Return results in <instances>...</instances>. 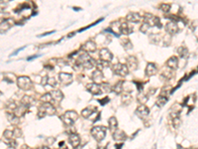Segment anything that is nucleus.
Segmentation results:
<instances>
[{
	"label": "nucleus",
	"mask_w": 198,
	"mask_h": 149,
	"mask_svg": "<svg viewBox=\"0 0 198 149\" xmlns=\"http://www.w3.org/2000/svg\"><path fill=\"white\" fill-rule=\"evenodd\" d=\"M108 126H109V129L114 132L115 130H117V127H118V121H117V118L115 116H111L108 120Z\"/></svg>",
	"instance_id": "obj_23"
},
{
	"label": "nucleus",
	"mask_w": 198,
	"mask_h": 149,
	"mask_svg": "<svg viewBox=\"0 0 198 149\" xmlns=\"http://www.w3.org/2000/svg\"><path fill=\"white\" fill-rule=\"evenodd\" d=\"M6 118L9 120L10 123L12 124H18L19 123V118L16 115L15 112H7L6 113Z\"/></svg>",
	"instance_id": "obj_24"
},
{
	"label": "nucleus",
	"mask_w": 198,
	"mask_h": 149,
	"mask_svg": "<svg viewBox=\"0 0 198 149\" xmlns=\"http://www.w3.org/2000/svg\"><path fill=\"white\" fill-rule=\"evenodd\" d=\"M177 149H185V148H184V147H182L181 145H179V144H178V145H177Z\"/></svg>",
	"instance_id": "obj_49"
},
{
	"label": "nucleus",
	"mask_w": 198,
	"mask_h": 149,
	"mask_svg": "<svg viewBox=\"0 0 198 149\" xmlns=\"http://www.w3.org/2000/svg\"><path fill=\"white\" fill-rule=\"evenodd\" d=\"M47 141H48V143H49V144H51V143L53 144V143H54V141H55V138H54V137H49L48 139H47Z\"/></svg>",
	"instance_id": "obj_46"
},
{
	"label": "nucleus",
	"mask_w": 198,
	"mask_h": 149,
	"mask_svg": "<svg viewBox=\"0 0 198 149\" xmlns=\"http://www.w3.org/2000/svg\"><path fill=\"white\" fill-rule=\"evenodd\" d=\"M172 125H174V128H178V126L180 125V118L178 116H174V119H172Z\"/></svg>",
	"instance_id": "obj_39"
},
{
	"label": "nucleus",
	"mask_w": 198,
	"mask_h": 149,
	"mask_svg": "<svg viewBox=\"0 0 198 149\" xmlns=\"http://www.w3.org/2000/svg\"><path fill=\"white\" fill-rule=\"evenodd\" d=\"M13 131H14V136H15V137H20L21 134H22V132H21V130L19 128L14 129Z\"/></svg>",
	"instance_id": "obj_43"
},
{
	"label": "nucleus",
	"mask_w": 198,
	"mask_h": 149,
	"mask_svg": "<svg viewBox=\"0 0 198 149\" xmlns=\"http://www.w3.org/2000/svg\"><path fill=\"white\" fill-rule=\"evenodd\" d=\"M6 149H15V147H14V146H9V147H7Z\"/></svg>",
	"instance_id": "obj_50"
},
{
	"label": "nucleus",
	"mask_w": 198,
	"mask_h": 149,
	"mask_svg": "<svg viewBox=\"0 0 198 149\" xmlns=\"http://www.w3.org/2000/svg\"><path fill=\"white\" fill-rule=\"evenodd\" d=\"M165 30H167V33H170V34H176L179 31L178 25L176 22L170 21V22L167 23V25H165Z\"/></svg>",
	"instance_id": "obj_14"
},
{
	"label": "nucleus",
	"mask_w": 198,
	"mask_h": 149,
	"mask_svg": "<svg viewBox=\"0 0 198 149\" xmlns=\"http://www.w3.org/2000/svg\"><path fill=\"white\" fill-rule=\"evenodd\" d=\"M34 102V98L32 97H29V95H24V98H22V104L24 105H26L27 108L29 105H32Z\"/></svg>",
	"instance_id": "obj_29"
},
{
	"label": "nucleus",
	"mask_w": 198,
	"mask_h": 149,
	"mask_svg": "<svg viewBox=\"0 0 198 149\" xmlns=\"http://www.w3.org/2000/svg\"><path fill=\"white\" fill-rule=\"evenodd\" d=\"M138 101L141 104H145V102L148 101V97H146V95H140V97H138Z\"/></svg>",
	"instance_id": "obj_41"
},
{
	"label": "nucleus",
	"mask_w": 198,
	"mask_h": 149,
	"mask_svg": "<svg viewBox=\"0 0 198 149\" xmlns=\"http://www.w3.org/2000/svg\"><path fill=\"white\" fill-rule=\"evenodd\" d=\"M48 81H49V77H44L42 79V84L43 86H46V84H48Z\"/></svg>",
	"instance_id": "obj_44"
},
{
	"label": "nucleus",
	"mask_w": 198,
	"mask_h": 149,
	"mask_svg": "<svg viewBox=\"0 0 198 149\" xmlns=\"http://www.w3.org/2000/svg\"><path fill=\"white\" fill-rule=\"evenodd\" d=\"M99 56H100V60H101V61L107 62V63H109L113 60V54L106 48H103L100 50Z\"/></svg>",
	"instance_id": "obj_8"
},
{
	"label": "nucleus",
	"mask_w": 198,
	"mask_h": 149,
	"mask_svg": "<svg viewBox=\"0 0 198 149\" xmlns=\"http://www.w3.org/2000/svg\"><path fill=\"white\" fill-rule=\"evenodd\" d=\"M93 111H95L94 108H92V106H87V108H85L84 109H82L81 111V116L83 118H90V115L93 113Z\"/></svg>",
	"instance_id": "obj_26"
},
{
	"label": "nucleus",
	"mask_w": 198,
	"mask_h": 149,
	"mask_svg": "<svg viewBox=\"0 0 198 149\" xmlns=\"http://www.w3.org/2000/svg\"><path fill=\"white\" fill-rule=\"evenodd\" d=\"M108 101H109L108 98H104L103 99H99V102L101 104V105H105V104H106V102H108Z\"/></svg>",
	"instance_id": "obj_45"
},
{
	"label": "nucleus",
	"mask_w": 198,
	"mask_h": 149,
	"mask_svg": "<svg viewBox=\"0 0 198 149\" xmlns=\"http://www.w3.org/2000/svg\"><path fill=\"white\" fill-rule=\"evenodd\" d=\"M121 44H122V46L125 48V50H130V49H132L133 48V45H132V43H131V41L129 40V39H123V40L121 41Z\"/></svg>",
	"instance_id": "obj_31"
},
{
	"label": "nucleus",
	"mask_w": 198,
	"mask_h": 149,
	"mask_svg": "<svg viewBox=\"0 0 198 149\" xmlns=\"http://www.w3.org/2000/svg\"><path fill=\"white\" fill-rule=\"evenodd\" d=\"M126 138H127V135H126V133L124 132L123 130L117 129L113 132V139L114 140L122 141V140H125Z\"/></svg>",
	"instance_id": "obj_20"
},
{
	"label": "nucleus",
	"mask_w": 198,
	"mask_h": 149,
	"mask_svg": "<svg viewBox=\"0 0 198 149\" xmlns=\"http://www.w3.org/2000/svg\"><path fill=\"white\" fill-rule=\"evenodd\" d=\"M76 65L81 67V68L89 70V69H92L94 66H96V62L88 55V53L83 51V53H81V54L78 56V58L76 60Z\"/></svg>",
	"instance_id": "obj_1"
},
{
	"label": "nucleus",
	"mask_w": 198,
	"mask_h": 149,
	"mask_svg": "<svg viewBox=\"0 0 198 149\" xmlns=\"http://www.w3.org/2000/svg\"><path fill=\"white\" fill-rule=\"evenodd\" d=\"M68 141H70V143L73 148H76L79 145V143H80V137L76 133H71L68 136Z\"/></svg>",
	"instance_id": "obj_16"
},
{
	"label": "nucleus",
	"mask_w": 198,
	"mask_h": 149,
	"mask_svg": "<svg viewBox=\"0 0 198 149\" xmlns=\"http://www.w3.org/2000/svg\"><path fill=\"white\" fill-rule=\"evenodd\" d=\"M39 149H50V148H49L48 146H46V145H45V146H41V147H40Z\"/></svg>",
	"instance_id": "obj_48"
},
{
	"label": "nucleus",
	"mask_w": 198,
	"mask_h": 149,
	"mask_svg": "<svg viewBox=\"0 0 198 149\" xmlns=\"http://www.w3.org/2000/svg\"><path fill=\"white\" fill-rule=\"evenodd\" d=\"M150 113V108L145 104H140L136 109V114L139 116L140 118H146Z\"/></svg>",
	"instance_id": "obj_9"
},
{
	"label": "nucleus",
	"mask_w": 198,
	"mask_h": 149,
	"mask_svg": "<svg viewBox=\"0 0 198 149\" xmlns=\"http://www.w3.org/2000/svg\"><path fill=\"white\" fill-rule=\"evenodd\" d=\"M123 84H124L123 81H118V83L112 88H113V91H115V93H116L117 94H120L122 91H123Z\"/></svg>",
	"instance_id": "obj_28"
},
{
	"label": "nucleus",
	"mask_w": 198,
	"mask_h": 149,
	"mask_svg": "<svg viewBox=\"0 0 198 149\" xmlns=\"http://www.w3.org/2000/svg\"><path fill=\"white\" fill-rule=\"evenodd\" d=\"M91 78H92V80L94 81V83H100V81H102V79H103V74H102V72L101 71H99V70H96V71H94V72L92 73V74H91Z\"/></svg>",
	"instance_id": "obj_25"
},
{
	"label": "nucleus",
	"mask_w": 198,
	"mask_h": 149,
	"mask_svg": "<svg viewBox=\"0 0 198 149\" xmlns=\"http://www.w3.org/2000/svg\"><path fill=\"white\" fill-rule=\"evenodd\" d=\"M50 94H51V95H52L53 101H57V102L63 101V94L60 90H54V91H52Z\"/></svg>",
	"instance_id": "obj_21"
},
{
	"label": "nucleus",
	"mask_w": 198,
	"mask_h": 149,
	"mask_svg": "<svg viewBox=\"0 0 198 149\" xmlns=\"http://www.w3.org/2000/svg\"><path fill=\"white\" fill-rule=\"evenodd\" d=\"M127 21L131 23H138L140 20H141V16H140L139 13H136V12H131L129 13L127 17H126Z\"/></svg>",
	"instance_id": "obj_22"
},
{
	"label": "nucleus",
	"mask_w": 198,
	"mask_h": 149,
	"mask_svg": "<svg viewBox=\"0 0 198 149\" xmlns=\"http://www.w3.org/2000/svg\"><path fill=\"white\" fill-rule=\"evenodd\" d=\"M119 31H120V33H122V34L129 35V34L132 33L133 29H132V27H131L128 23L123 22V23L120 24V27H119Z\"/></svg>",
	"instance_id": "obj_19"
},
{
	"label": "nucleus",
	"mask_w": 198,
	"mask_h": 149,
	"mask_svg": "<svg viewBox=\"0 0 198 149\" xmlns=\"http://www.w3.org/2000/svg\"><path fill=\"white\" fill-rule=\"evenodd\" d=\"M59 80L63 84H70L73 81V74L67 73H60L59 74Z\"/></svg>",
	"instance_id": "obj_12"
},
{
	"label": "nucleus",
	"mask_w": 198,
	"mask_h": 149,
	"mask_svg": "<svg viewBox=\"0 0 198 149\" xmlns=\"http://www.w3.org/2000/svg\"><path fill=\"white\" fill-rule=\"evenodd\" d=\"M167 101H168V98L167 97V95H165V94H161L160 97L157 98L156 104H157V105L158 106V108H161V106H164L165 104H167Z\"/></svg>",
	"instance_id": "obj_27"
},
{
	"label": "nucleus",
	"mask_w": 198,
	"mask_h": 149,
	"mask_svg": "<svg viewBox=\"0 0 198 149\" xmlns=\"http://www.w3.org/2000/svg\"><path fill=\"white\" fill-rule=\"evenodd\" d=\"M177 53L181 58H186L187 55H188V51H187V49L184 47H179L177 49Z\"/></svg>",
	"instance_id": "obj_32"
},
{
	"label": "nucleus",
	"mask_w": 198,
	"mask_h": 149,
	"mask_svg": "<svg viewBox=\"0 0 198 149\" xmlns=\"http://www.w3.org/2000/svg\"><path fill=\"white\" fill-rule=\"evenodd\" d=\"M131 101H132V97L129 94H125L123 97H122V101H123V104H125L126 105L130 104Z\"/></svg>",
	"instance_id": "obj_34"
},
{
	"label": "nucleus",
	"mask_w": 198,
	"mask_h": 149,
	"mask_svg": "<svg viewBox=\"0 0 198 149\" xmlns=\"http://www.w3.org/2000/svg\"><path fill=\"white\" fill-rule=\"evenodd\" d=\"M14 24V21L11 18H7L4 21L1 22V26H0V30H1V33H5L6 31H8L10 28L13 26Z\"/></svg>",
	"instance_id": "obj_13"
},
{
	"label": "nucleus",
	"mask_w": 198,
	"mask_h": 149,
	"mask_svg": "<svg viewBox=\"0 0 198 149\" xmlns=\"http://www.w3.org/2000/svg\"><path fill=\"white\" fill-rule=\"evenodd\" d=\"M100 87H101V88H103L102 91H104V93H110V91H113V90H112V88L110 87V84H109L103 83Z\"/></svg>",
	"instance_id": "obj_37"
},
{
	"label": "nucleus",
	"mask_w": 198,
	"mask_h": 149,
	"mask_svg": "<svg viewBox=\"0 0 198 149\" xmlns=\"http://www.w3.org/2000/svg\"><path fill=\"white\" fill-rule=\"evenodd\" d=\"M17 84L20 88H22L24 91L31 90L33 87V83L30 78H28L26 76H21L17 79Z\"/></svg>",
	"instance_id": "obj_4"
},
{
	"label": "nucleus",
	"mask_w": 198,
	"mask_h": 149,
	"mask_svg": "<svg viewBox=\"0 0 198 149\" xmlns=\"http://www.w3.org/2000/svg\"><path fill=\"white\" fill-rule=\"evenodd\" d=\"M96 49H97L96 43L94 41H91V40L85 42V44L82 46V50L86 53H93L96 51Z\"/></svg>",
	"instance_id": "obj_11"
},
{
	"label": "nucleus",
	"mask_w": 198,
	"mask_h": 149,
	"mask_svg": "<svg viewBox=\"0 0 198 149\" xmlns=\"http://www.w3.org/2000/svg\"><path fill=\"white\" fill-rule=\"evenodd\" d=\"M167 68H170L171 70H176L178 67V59L177 57H170V59L167 61Z\"/></svg>",
	"instance_id": "obj_18"
},
{
	"label": "nucleus",
	"mask_w": 198,
	"mask_h": 149,
	"mask_svg": "<svg viewBox=\"0 0 198 149\" xmlns=\"http://www.w3.org/2000/svg\"><path fill=\"white\" fill-rule=\"evenodd\" d=\"M112 70L115 74L120 76V77H126V76H128V74H129L128 67L127 65H124V64H120V63L116 64V65H114L112 67Z\"/></svg>",
	"instance_id": "obj_5"
},
{
	"label": "nucleus",
	"mask_w": 198,
	"mask_h": 149,
	"mask_svg": "<svg viewBox=\"0 0 198 149\" xmlns=\"http://www.w3.org/2000/svg\"><path fill=\"white\" fill-rule=\"evenodd\" d=\"M161 10H163L164 12H168L170 11V4H165V3H163V4H161Z\"/></svg>",
	"instance_id": "obj_40"
},
{
	"label": "nucleus",
	"mask_w": 198,
	"mask_h": 149,
	"mask_svg": "<svg viewBox=\"0 0 198 149\" xmlns=\"http://www.w3.org/2000/svg\"><path fill=\"white\" fill-rule=\"evenodd\" d=\"M122 147H123V144H119V145H116V148H117V149H121Z\"/></svg>",
	"instance_id": "obj_47"
},
{
	"label": "nucleus",
	"mask_w": 198,
	"mask_h": 149,
	"mask_svg": "<svg viewBox=\"0 0 198 149\" xmlns=\"http://www.w3.org/2000/svg\"><path fill=\"white\" fill-rule=\"evenodd\" d=\"M150 28H151V26L149 24H148L147 22H144L143 24H142V26L140 27V31L142 32V33H144V34H146L148 31L150 30Z\"/></svg>",
	"instance_id": "obj_35"
},
{
	"label": "nucleus",
	"mask_w": 198,
	"mask_h": 149,
	"mask_svg": "<svg viewBox=\"0 0 198 149\" xmlns=\"http://www.w3.org/2000/svg\"><path fill=\"white\" fill-rule=\"evenodd\" d=\"M60 118H62L63 122L66 124V125L70 126V125H73V124L76 121V119L78 118V114L74 111H67L60 116Z\"/></svg>",
	"instance_id": "obj_2"
},
{
	"label": "nucleus",
	"mask_w": 198,
	"mask_h": 149,
	"mask_svg": "<svg viewBox=\"0 0 198 149\" xmlns=\"http://www.w3.org/2000/svg\"><path fill=\"white\" fill-rule=\"evenodd\" d=\"M157 72V65L154 63H149L147 65L146 68V76L147 77H152L154 74H156V73Z\"/></svg>",
	"instance_id": "obj_17"
},
{
	"label": "nucleus",
	"mask_w": 198,
	"mask_h": 149,
	"mask_svg": "<svg viewBox=\"0 0 198 149\" xmlns=\"http://www.w3.org/2000/svg\"><path fill=\"white\" fill-rule=\"evenodd\" d=\"M108 66V63L107 62H104V61H98V62H96V67L98 68L99 71H101L103 68H106V67Z\"/></svg>",
	"instance_id": "obj_38"
},
{
	"label": "nucleus",
	"mask_w": 198,
	"mask_h": 149,
	"mask_svg": "<svg viewBox=\"0 0 198 149\" xmlns=\"http://www.w3.org/2000/svg\"><path fill=\"white\" fill-rule=\"evenodd\" d=\"M86 88L89 93H91L92 94L94 95H98V94H102V90H101V87L99 86L98 84L96 83H91V84H88L86 86Z\"/></svg>",
	"instance_id": "obj_10"
},
{
	"label": "nucleus",
	"mask_w": 198,
	"mask_h": 149,
	"mask_svg": "<svg viewBox=\"0 0 198 149\" xmlns=\"http://www.w3.org/2000/svg\"><path fill=\"white\" fill-rule=\"evenodd\" d=\"M91 135L95 140L102 141L106 135V127L104 126H94L91 129Z\"/></svg>",
	"instance_id": "obj_3"
},
{
	"label": "nucleus",
	"mask_w": 198,
	"mask_h": 149,
	"mask_svg": "<svg viewBox=\"0 0 198 149\" xmlns=\"http://www.w3.org/2000/svg\"><path fill=\"white\" fill-rule=\"evenodd\" d=\"M52 95L50 93H47L45 94L44 95H42V98H41V101H44V102H51L52 101Z\"/></svg>",
	"instance_id": "obj_36"
},
{
	"label": "nucleus",
	"mask_w": 198,
	"mask_h": 149,
	"mask_svg": "<svg viewBox=\"0 0 198 149\" xmlns=\"http://www.w3.org/2000/svg\"><path fill=\"white\" fill-rule=\"evenodd\" d=\"M48 84H50V86H52V87H56L57 86V81L54 79V78H49V81H48Z\"/></svg>",
	"instance_id": "obj_42"
},
{
	"label": "nucleus",
	"mask_w": 198,
	"mask_h": 149,
	"mask_svg": "<svg viewBox=\"0 0 198 149\" xmlns=\"http://www.w3.org/2000/svg\"><path fill=\"white\" fill-rule=\"evenodd\" d=\"M3 136H4L6 139H12V138L14 137V131L6 129L4 132H3Z\"/></svg>",
	"instance_id": "obj_33"
},
{
	"label": "nucleus",
	"mask_w": 198,
	"mask_h": 149,
	"mask_svg": "<svg viewBox=\"0 0 198 149\" xmlns=\"http://www.w3.org/2000/svg\"><path fill=\"white\" fill-rule=\"evenodd\" d=\"M172 71H174V70H171V69H170V68L164 70L163 74H161V77H164V78H165V79L170 80V78L174 77V72H172Z\"/></svg>",
	"instance_id": "obj_30"
},
{
	"label": "nucleus",
	"mask_w": 198,
	"mask_h": 149,
	"mask_svg": "<svg viewBox=\"0 0 198 149\" xmlns=\"http://www.w3.org/2000/svg\"><path fill=\"white\" fill-rule=\"evenodd\" d=\"M39 111L44 112L46 115H54L56 113V108L53 104H51V102H44L40 105Z\"/></svg>",
	"instance_id": "obj_6"
},
{
	"label": "nucleus",
	"mask_w": 198,
	"mask_h": 149,
	"mask_svg": "<svg viewBox=\"0 0 198 149\" xmlns=\"http://www.w3.org/2000/svg\"><path fill=\"white\" fill-rule=\"evenodd\" d=\"M145 22H147L151 27H152V26H157L158 28H161V22H160V19H158V17L154 16V15H152V14H150V13L146 14Z\"/></svg>",
	"instance_id": "obj_7"
},
{
	"label": "nucleus",
	"mask_w": 198,
	"mask_h": 149,
	"mask_svg": "<svg viewBox=\"0 0 198 149\" xmlns=\"http://www.w3.org/2000/svg\"><path fill=\"white\" fill-rule=\"evenodd\" d=\"M127 67L129 70L131 71H135L138 69V60H137L136 57L134 56H130L127 59Z\"/></svg>",
	"instance_id": "obj_15"
}]
</instances>
